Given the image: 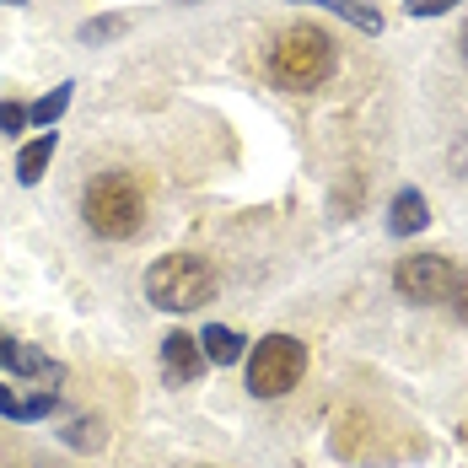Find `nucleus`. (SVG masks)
Here are the masks:
<instances>
[{"instance_id":"obj_1","label":"nucleus","mask_w":468,"mask_h":468,"mask_svg":"<svg viewBox=\"0 0 468 468\" xmlns=\"http://www.w3.org/2000/svg\"><path fill=\"white\" fill-rule=\"evenodd\" d=\"M328 70H334V44H328L324 27H285L275 48H270V76H275V87L285 92H313V87H324Z\"/></svg>"},{"instance_id":"obj_2","label":"nucleus","mask_w":468,"mask_h":468,"mask_svg":"<svg viewBox=\"0 0 468 468\" xmlns=\"http://www.w3.org/2000/svg\"><path fill=\"white\" fill-rule=\"evenodd\" d=\"M216 296V275L205 259L194 253H173V259H156L145 270V302L162 307V313H194Z\"/></svg>"},{"instance_id":"obj_3","label":"nucleus","mask_w":468,"mask_h":468,"mask_svg":"<svg viewBox=\"0 0 468 468\" xmlns=\"http://www.w3.org/2000/svg\"><path fill=\"white\" fill-rule=\"evenodd\" d=\"M81 216H87V227H92L97 237L130 242V237L145 227V199L124 173H102V178H92L87 199H81Z\"/></svg>"},{"instance_id":"obj_4","label":"nucleus","mask_w":468,"mask_h":468,"mask_svg":"<svg viewBox=\"0 0 468 468\" xmlns=\"http://www.w3.org/2000/svg\"><path fill=\"white\" fill-rule=\"evenodd\" d=\"M302 367H307L302 339H291V334H264L259 350L248 356V388H253L259 399H281V393H291V388L302 382Z\"/></svg>"},{"instance_id":"obj_5","label":"nucleus","mask_w":468,"mask_h":468,"mask_svg":"<svg viewBox=\"0 0 468 468\" xmlns=\"http://www.w3.org/2000/svg\"><path fill=\"white\" fill-rule=\"evenodd\" d=\"M452 281H458V270H452L441 253H410V259H399V270H393V285H399L404 302H447Z\"/></svg>"},{"instance_id":"obj_6","label":"nucleus","mask_w":468,"mask_h":468,"mask_svg":"<svg viewBox=\"0 0 468 468\" xmlns=\"http://www.w3.org/2000/svg\"><path fill=\"white\" fill-rule=\"evenodd\" d=\"M199 372H205L199 339H194V334H167V339H162V377H167L173 388H188Z\"/></svg>"},{"instance_id":"obj_7","label":"nucleus","mask_w":468,"mask_h":468,"mask_svg":"<svg viewBox=\"0 0 468 468\" xmlns=\"http://www.w3.org/2000/svg\"><path fill=\"white\" fill-rule=\"evenodd\" d=\"M0 367H11L16 377H38V382H59V377H65L59 361H48L44 350H27V345L11 339V334H0Z\"/></svg>"},{"instance_id":"obj_8","label":"nucleus","mask_w":468,"mask_h":468,"mask_svg":"<svg viewBox=\"0 0 468 468\" xmlns=\"http://www.w3.org/2000/svg\"><path fill=\"white\" fill-rule=\"evenodd\" d=\"M425 221H431V205H425L415 188H404V194L393 199V210H388V232L393 237H415V232H425Z\"/></svg>"},{"instance_id":"obj_9","label":"nucleus","mask_w":468,"mask_h":468,"mask_svg":"<svg viewBox=\"0 0 468 468\" xmlns=\"http://www.w3.org/2000/svg\"><path fill=\"white\" fill-rule=\"evenodd\" d=\"M54 404H59V393H44V388H38L33 399H16V393L0 382V415H5V420H44Z\"/></svg>"},{"instance_id":"obj_10","label":"nucleus","mask_w":468,"mask_h":468,"mask_svg":"<svg viewBox=\"0 0 468 468\" xmlns=\"http://www.w3.org/2000/svg\"><path fill=\"white\" fill-rule=\"evenodd\" d=\"M199 350H205V361H216V367H232V361H242V334H237V328L210 324L205 334H199Z\"/></svg>"},{"instance_id":"obj_11","label":"nucleus","mask_w":468,"mask_h":468,"mask_svg":"<svg viewBox=\"0 0 468 468\" xmlns=\"http://www.w3.org/2000/svg\"><path fill=\"white\" fill-rule=\"evenodd\" d=\"M54 145H59V141H54V130H44L38 141L22 145V156H16V178H22L27 188L44 178V167H48V156H54Z\"/></svg>"},{"instance_id":"obj_12","label":"nucleus","mask_w":468,"mask_h":468,"mask_svg":"<svg viewBox=\"0 0 468 468\" xmlns=\"http://www.w3.org/2000/svg\"><path fill=\"white\" fill-rule=\"evenodd\" d=\"M313 5H328L334 16L356 22L361 33H382V16H377V5H367V0H313Z\"/></svg>"},{"instance_id":"obj_13","label":"nucleus","mask_w":468,"mask_h":468,"mask_svg":"<svg viewBox=\"0 0 468 468\" xmlns=\"http://www.w3.org/2000/svg\"><path fill=\"white\" fill-rule=\"evenodd\" d=\"M65 108H70V81H59V87H54L48 97H38V102L27 108V119H33L38 130H48V124H54V119L65 113Z\"/></svg>"},{"instance_id":"obj_14","label":"nucleus","mask_w":468,"mask_h":468,"mask_svg":"<svg viewBox=\"0 0 468 468\" xmlns=\"http://www.w3.org/2000/svg\"><path fill=\"white\" fill-rule=\"evenodd\" d=\"M130 27V16H92L87 27H81V44H108V38H119Z\"/></svg>"},{"instance_id":"obj_15","label":"nucleus","mask_w":468,"mask_h":468,"mask_svg":"<svg viewBox=\"0 0 468 468\" xmlns=\"http://www.w3.org/2000/svg\"><path fill=\"white\" fill-rule=\"evenodd\" d=\"M65 441H70V447H102V425H97V420L65 425Z\"/></svg>"},{"instance_id":"obj_16","label":"nucleus","mask_w":468,"mask_h":468,"mask_svg":"<svg viewBox=\"0 0 468 468\" xmlns=\"http://www.w3.org/2000/svg\"><path fill=\"white\" fill-rule=\"evenodd\" d=\"M27 124V108L22 102H0V135H16Z\"/></svg>"},{"instance_id":"obj_17","label":"nucleus","mask_w":468,"mask_h":468,"mask_svg":"<svg viewBox=\"0 0 468 468\" xmlns=\"http://www.w3.org/2000/svg\"><path fill=\"white\" fill-rule=\"evenodd\" d=\"M410 5V16H441V11H452L458 0H404Z\"/></svg>"},{"instance_id":"obj_18","label":"nucleus","mask_w":468,"mask_h":468,"mask_svg":"<svg viewBox=\"0 0 468 468\" xmlns=\"http://www.w3.org/2000/svg\"><path fill=\"white\" fill-rule=\"evenodd\" d=\"M447 302H452V313H458V318L468 324V275H458V281H452V291H447Z\"/></svg>"},{"instance_id":"obj_19","label":"nucleus","mask_w":468,"mask_h":468,"mask_svg":"<svg viewBox=\"0 0 468 468\" xmlns=\"http://www.w3.org/2000/svg\"><path fill=\"white\" fill-rule=\"evenodd\" d=\"M463 59H468V33H463Z\"/></svg>"},{"instance_id":"obj_20","label":"nucleus","mask_w":468,"mask_h":468,"mask_svg":"<svg viewBox=\"0 0 468 468\" xmlns=\"http://www.w3.org/2000/svg\"><path fill=\"white\" fill-rule=\"evenodd\" d=\"M11 5H22V0H11Z\"/></svg>"}]
</instances>
